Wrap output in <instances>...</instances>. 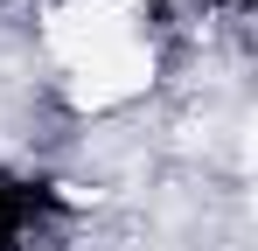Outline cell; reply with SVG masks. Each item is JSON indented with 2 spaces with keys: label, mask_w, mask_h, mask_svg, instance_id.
Instances as JSON below:
<instances>
[{
  "label": "cell",
  "mask_w": 258,
  "mask_h": 251,
  "mask_svg": "<svg viewBox=\"0 0 258 251\" xmlns=\"http://www.w3.org/2000/svg\"><path fill=\"white\" fill-rule=\"evenodd\" d=\"M147 84H154V56H147L140 42H119V49L77 63V77H70V105H77V112H105V105L133 98V91H147Z\"/></svg>",
  "instance_id": "7a4b0ae2"
},
{
  "label": "cell",
  "mask_w": 258,
  "mask_h": 251,
  "mask_svg": "<svg viewBox=\"0 0 258 251\" xmlns=\"http://www.w3.org/2000/svg\"><path fill=\"white\" fill-rule=\"evenodd\" d=\"M119 42H133V0H70L49 14V49L70 63H91Z\"/></svg>",
  "instance_id": "6da1fadb"
}]
</instances>
